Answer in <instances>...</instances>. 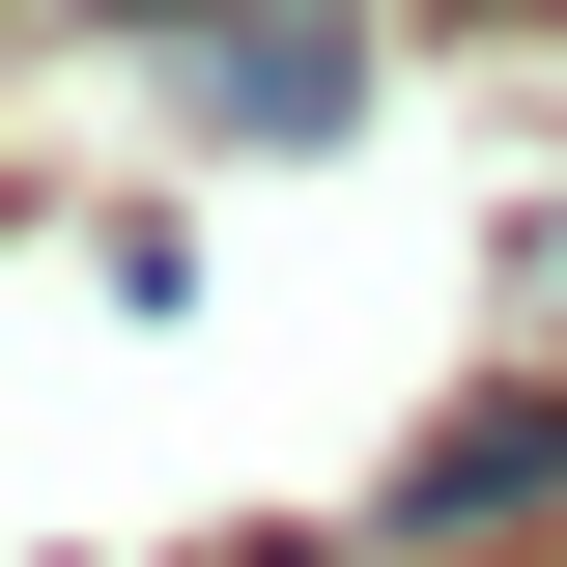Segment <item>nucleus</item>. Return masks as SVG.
Masks as SVG:
<instances>
[{
    "mask_svg": "<svg viewBox=\"0 0 567 567\" xmlns=\"http://www.w3.org/2000/svg\"><path fill=\"white\" fill-rule=\"evenodd\" d=\"M539 483H567V398H483V425H454L398 511H425V539H483V511H539Z\"/></svg>",
    "mask_w": 567,
    "mask_h": 567,
    "instance_id": "1",
    "label": "nucleus"
}]
</instances>
